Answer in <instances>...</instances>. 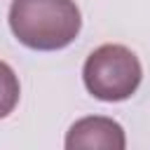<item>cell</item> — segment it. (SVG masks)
Masks as SVG:
<instances>
[{
  "label": "cell",
  "mask_w": 150,
  "mask_h": 150,
  "mask_svg": "<svg viewBox=\"0 0 150 150\" xmlns=\"http://www.w3.org/2000/svg\"><path fill=\"white\" fill-rule=\"evenodd\" d=\"M9 28L23 47L56 52L80 35L82 16L75 0H12Z\"/></svg>",
  "instance_id": "6da1fadb"
},
{
  "label": "cell",
  "mask_w": 150,
  "mask_h": 150,
  "mask_svg": "<svg viewBox=\"0 0 150 150\" xmlns=\"http://www.w3.org/2000/svg\"><path fill=\"white\" fill-rule=\"evenodd\" d=\"M82 80L94 98L105 103H117L136 94L143 80V66L129 47L101 45L87 56L82 68Z\"/></svg>",
  "instance_id": "7a4b0ae2"
},
{
  "label": "cell",
  "mask_w": 150,
  "mask_h": 150,
  "mask_svg": "<svg viewBox=\"0 0 150 150\" xmlns=\"http://www.w3.org/2000/svg\"><path fill=\"white\" fill-rule=\"evenodd\" d=\"M66 148L68 150H82V148H101V150H124L127 138L124 129L120 122L103 117V115H91L77 120L68 134H66Z\"/></svg>",
  "instance_id": "3957f363"
},
{
  "label": "cell",
  "mask_w": 150,
  "mask_h": 150,
  "mask_svg": "<svg viewBox=\"0 0 150 150\" xmlns=\"http://www.w3.org/2000/svg\"><path fill=\"white\" fill-rule=\"evenodd\" d=\"M19 94H21V87H19L16 73L12 70L9 63L0 61V120L7 117V115L16 108Z\"/></svg>",
  "instance_id": "277c9868"
}]
</instances>
